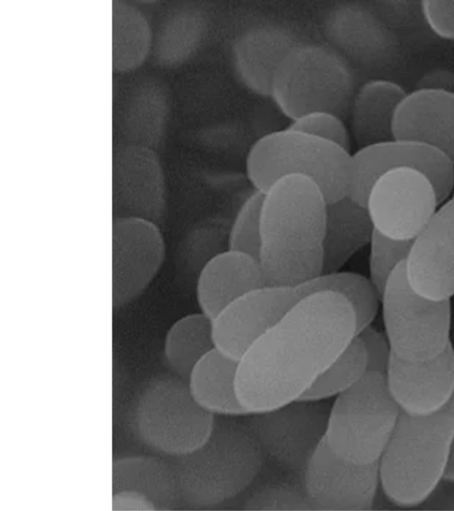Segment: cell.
<instances>
[{"label": "cell", "mask_w": 454, "mask_h": 511, "mask_svg": "<svg viewBox=\"0 0 454 511\" xmlns=\"http://www.w3.org/2000/svg\"><path fill=\"white\" fill-rule=\"evenodd\" d=\"M356 336L355 313L342 295H306L239 359L241 404L252 413L301 399Z\"/></svg>", "instance_id": "6da1fadb"}, {"label": "cell", "mask_w": 454, "mask_h": 511, "mask_svg": "<svg viewBox=\"0 0 454 511\" xmlns=\"http://www.w3.org/2000/svg\"><path fill=\"white\" fill-rule=\"evenodd\" d=\"M326 205L320 187L300 175L263 191L258 260L266 285L300 287L322 274Z\"/></svg>", "instance_id": "7a4b0ae2"}, {"label": "cell", "mask_w": 454, "mask_h": 511, "mask_svg": "<svg viewBox=\"0 0 454 511\" xmlns=\"http://www.w3.org/2000/svg\"><path fill=\"white\" fill-rule=\"evenodd\" d=\"M264 454L245 421L215 417L207 439L194 451L171 457L182 507L207 509L247 490L258 476Z\"/></svg>", "instance_id": "3957f363"}, {"label": "cell", "mask_w": 454, "mask_h": 511, "mask_svg": "<svg viewBox=\"0 0 454 511\" xmlns=\"http://www.w3.org/2000/svg\"><path fill=\"white\" fill-rule=\"evenodd\" d=\"M454 436V399L430 417L400 413L378 462L380 487L400 508L427 502L444 481Z\"/></svg>", "instance_id": "277c9868"}, {"label": "cell", "mask_w": 454, "mask_h": 511, "mask_svg": "<svg viewBox=\"0 0 454 511\" xmlns=\"http://www.w3.org/2000/svg\"><path fill=\"white\" fill-rule=\"evenodd\" d=\"M246 172L254 189L261 191L286 176L306 177L331 202L348 193L351 152L286 126L253 143L246 157Z\"/></svg>", "instance_id": "5b68a950"}, {"label": "cell", "mask_w": 454, "mask_h": 511, "mask_svg": "<svg viewBox=\"0 0 454 511\" xmlns=\"http://www.w3.org/2000/svg\"><path fill=\"white\" fill-rule=\"evenodd\" d=\"M348 63L334 50L314 43H296L276 67L269 96L289 121L315 110L342 116L356 91Z\"/></svg>", "instance_id": "8992f818"}, {"label": "cell", "mask_w": 454, "mask_h": 511, "mask_svg": "<svg viewBox=\"0 0 454 511\" xmlns=\"http://www.w3.org/2000/svg\"><path fill=\"white\" fill-rule=\"evenodd\" d=\"M215 416L192 396L187 381L175 374L149 380L138 392L130 426L145 446L176 457L200 447L209 436Z\"/></svg>", "instance_id": "52a82bcc"}, {"label": "cell", "mask_w": 454, "mask_h": 511, "mask_svg": "<svg viewBox=\"0 0 454 511\" xmlns=\"http://www.w3.org/2000/svg\"><path fill=\"white\" fill-rule=\"evenodd\" d=\"M400 411L385 375L368 372L330 406L325 441L337 455L359 465L379 462Z\"/></svg>", "instance_id": "ba28073f"}, {"label": "cell", "mask_w": 454, "mask_h": 511, "mask_svg": "<svg viewBox=\"0 0 454 511\" xmlns=\"http://www.w3.org/2000/svg\"><path fill=\"white\" fill-rule=\"evenodd\" d=\"M404 263L392 272L380 295L384 334L395 357L427 360L451 343L450 300L435 301L418 294L406 279Z\"/></svg>", "instance_id": "9c48e42d"}, {"label": "cell", "mask_w": 454, "mask_h": 511, "mask_svg": "<svg viewBox=\"0 0 454 511\" xmlns=\"http://www.w3.org/2000/svg\"><path fill=\"white\" fill-rule=\"evenodd\" d=\"M330 406L324 401L295 400L245 416L265 459L288 473L301 476L324 440Z\"/></svg>", "instance_id": "30bf717a"}, {"label": "cell", "mask_w": 454, "mask_h": 511, "mask_svg": "<svg viewBox=\"0 0 454 511\" xmlns=\"http://www.w3.org/2000/svg\"><path fill=\"white\" fill-rule=\"evenodd\" d=\"M440 206L435 188L422 172L395 168L371 187L365 207L373 229L398 240H413Z\"/></svg>", "instance_id": "8fae6325"}, {"label": "cell", "mask_w": 454, "mask_h": 511, "mask_svg": "<svg viewBox=\"0 0 454 511\" xmlns=\"http://www.w3.org/2000/svg\"><path fill=\"white\" fill-rule=\"evenodd\" d=\"M411 168L425 174L434 185L440 205L454 188V165L439 151L403 138L360 146L351 153V179L348 196L365 207L369 191L385 172Z\"/></svg>", "instance_id": "7c38bea8"}, {"label": "cell", "mask_w": 454, "mask_h": 511, "mask_svg": "<svg viewBox=\"0 0 454 511\" xmlns=\"http://www.w3.org/2000/svg\"><path fill=\"white\" fill-rule=\"evenodd\" d=\"M165 257L159 224L136 217H114L112 300L119 308L137 298L158 274Z\"/></svg>", "instance_id": "4fadbf2b"}, {"label": "cell", "mask_w": 454, "mask_h": 511, "mask_svg": "<svg viewBox=\"0 0 454 511\" xmlns=\"http://www.w3.org/2000/svg\"><path fill=\"white\" fill-rule=\"evenodd\" d=\"M301 483L317 510H369L380 488L378 463L346 460L328 447L325 438L307 463Z\"/></svg>", "instance_id": "5bb4252c"}, {"label": "cell", "mask_w": 454, "mask_h": 511, "mask_svg": "<svg viewBox=\"0 0 454 511\" xmlns=\"http://www.w3.org/2000/svg\"><path fill=\"white\" fill-rule=\"evenodd\" d=\"M114 217H136L159 224L167 208L166 183L156 150L121 141L113 150Z\"/></svg>", "instance_id": "9a60e30c"}, {"label": "cell", "mask_w": 454, "mask_h": 511, "mask_svg": "<svg viewBox=\"0 0 454 511\" xmlns=\"http://www.w3.org/2000/svg\"><path fill=\"white\" fill-rule=\"evenodd\" d=\"M306 295L298 287L263 285L240 296L212 318L215 345L239 359Z\"/></svg>", "instance_id": "2e32d148"}, {"label": "cell", "mask_w": 454, "mask_h": 511, "mask_svg": "<svg viewBox=\"0 0 454 511\" xmlns=\"http://www.w3.org/2000/svg\"><path fill=\"white\" fill-rule=\"evenodd\" d=\"M385 380L401 413L413 418L437 414L454 399L452 344L439 356L422 361H406L392 354Z\"/></svg>", "instance_id": "e0dca14e"}, {"label": "cell", "mask_w": 454, "mask_h": 511, "mask_svg": "<svg viewBox=\"0 0 454 511\" xmlns=\"http://www.w3.org/2000/svg\"><path fill=\"white\" fill-rule=\"evenodd\" d=\"M404 270L422 296L447 301L454 295V208L449 200L412 240Z\"/></svg>", "instance_id": "ac0fdd59"}, {"label": "cell", "mask_w": 454, "mask_h": 511, "mask_svg": "<svg viewBox=\"0 0 454 511\" xmlns=\"http://www.w3.org/2000/svg\"><path fill=\"white\" fill-rule=\"evenodd\" d=\"M181 507L176 479L169 462L147 455H128L113 461V510Z\"/></svg>", "instance_id": "d6986e66"}, {"label": "cell", "mask_w": 454, "mask_h": 511, "mask_svg": "<svg viewBox=\"0 0 454 511\" xmlns=\"http://www.w3.org/2000/svg\"><path fill=\"white\" fill-rule=\"evenodd\" d=\"M394 137L434 148L454 165V94L414 89L400 103Z\"/></svg>", "instance_id": "ffe728a7"}, {"label": "cell", "mask_w": 454, "mask_h": 511, "mask_svg": "<svg viewBox=\"0 0 454 511\" xmlns=\"http://www.w3.org/2000/svg\"><path fill=\"white\" fill-rule=\"evenodd\" d=\"M170 114L167 86L146 75L131 83L114 114L121 141L157 150L164 142Z\"/></svg>", "instance_id": "44dd1931"}, {"label": "cell", "mask_w": 454, "mask_h": 511, "mask_svg": "<svg viewBox=\"0 0 454 511\" xmlns=\"http://www.w3.org/2000/svg\"><path fill=\"white\" fill-rule=\"evenodd\" d=\"M263 285L258 258L228 248L211 256L201 267L196 299L200 311L213 318L232 302Z\"/></svg>", "instance_id": "7402d4cb"}, {"label": "cell", "mask_w": 454, "mask_h": 511, "mask_svg": "<svg viewBox=\"0 0 454 511\" xmlns=\"http://www.w3.org/2000/svg\"><path fill=\"white\" fill-rule=\"evenodd\" d=\"M407 91L397 83L371 79L360 85L351 99L349 131L360 146L393 139L396 110Z\"/></svg>", "instance_id": "603a6c76"}, {"label": "cell", "mask_w": 454, "mask_h": 511, "mask_svg": "<svg viewBox=\"0 0 454 511\" xmlns=\"http://www.w3.org/2000/svg\"><path fill=\"white\" fill-rule=\"evenodd\" d=\"M373 225L366 207L348 195L327 202L323 240V272L340 271L368 245Z\"/></svg>", "instance_id": "cb8c5ba5"}, {"label": "cell", "mask_w": 454, "mask_h": 511, "mask_svg": "<svg viewBox=\"0 0 454 511\" xmlns=\"http://www.w3.org/2000/svg\"><path fill=\"white\" fill-rule=\"evenodd\" d=\"M238 363L215 348L196 364L187 379L195 401L215 417L245 418L249 414L237 392Z\"/></svg>", "instance_id": "d4e9b609"}, {"label": "cell", "mask_w": 454, "mask_h": 511, "mask_svg": "<svg viewBox=\"0 0 454 511\" xmlns=\"http://www.w3.org/2000/svg\"><path fill=\"white\" fill-rule=\"evenodd\" d=\"M205 24L203 12L194 4H181L170 8L153 32V62L162 67L184 62L197 49Z\"/></svg>", "instance_id": "484cf974"}, {"label": "cell", "mask_w": 454, "mask_h": 511, "mask_svg": "<svg viewBox=\"0 0 454 511\" xmlns=\"http://www.w3.org/2000/svg\"><path fill=\"white\" fill-rule=\"evenodd\" d=\"M153 32L144 12L124 0L112 1V66L117 72L138 67L151 54Z\"/></svg>", "instance_id": "4316f807"}, {"label": "cell", "mask_w": 454, "mask_h": 511, "mask_svg": "<svg viewBox=\"0 0 454 511\" xmlns=\"http://www.w3.org/2000/svg\"><path fill=\"white\" fill-rule=\"evenodd\" d=\"M215 349L212 318L202 313L175 321L165 335L163 357L173 374L185 380L196 364Z\"/></svg>", "instance_id": "83f0119b"}, {"label": "cell", "mask_w": 454, "mask_h": 511, "mask_svg": "<svg viewBox=\"0 0 454 511\" xmlns=\"http://www.w3.org/2000/svg\"><path fill=\"white\" fill-rule=\"evenodd\" d=\"M299 288L305 295L318 291H332L342 295L355 313L356 334L372 326L380 303V296L369 278L341 270L322 273Z\"/></svg>", "instance_id": "f1b7e54d"}, {"label": "cell", "mask_w": 454, "mask_h": 511, "mask_svg": "<svg viewBox=\"0 0 454 511\" xmlns=\"http://www.w3.org/2000/svg\"><path fill=\"white\" fill-rule=\"evenodd\" d=\"M367 373L365 350L356 336L301 399L325 401L336 397L354 387Z\"/></svg>", "instance_id": "f546056e"}, {"label": "cell", "mask_w": 454, "mask_h": 511, "mask_svg": "<svg viewBox=\"0 0 454 511\" xmlns=\"http://www.w3.org/2000/svg\"><path fill=\"white\" fill-rule=\"evenodd\" d=\"M263 191L254 189L240 205L228 235V248L258 258Z\"/></svg>", "instance_id": "4dcf8cb0"}, {"label": "cell", "mask_w": 454, "mask_h": 511, "mask_svg": "<svg viewBox=\"0 0 454 511\" xmlns=\"http://www.w3.org/2000/svg\"><path fill=\"white\" fill-rule=\"evenodd\" d=\"M412 240L388 238L373 229L369 245V279L380 299L392 272L408 257Z\"/></svg>", "instance_id": "1f68e13d"}, {"label": "cell", "mask_w": 454, "mask_h": 511, "mask_svg": "<svg viewBox=\"0 0 454 511\" xmlns=\"http://www.w3.org/2000/svg\"><path fill=\"white\" fill-rule=\"evenodd\" d=\"M247 510H315L302 483L278 482L265 485L243 503Z\"/></svg>", "instance_id": "d6a6232c"}, {"label": "cell", "mask_w": 454, "mask_h": 511, "mask_svg": "<svg viewBox=\"0 0 454 511\" xmlns=\"http://www.w3.org/2000/svg\"><path fill=\"white\" fill-rule=\"evenodd\" d=\"M287 127L336 144L350 151L351 135L342 116L327 110L305 113L289 122Z\"/></svg>", "instance_id": "836d02e7"}, {"label": "cell", "mask_w": 454, "mask_h": 511, "mask_svg": "<svg viewBox=\"0 0 454 511\" xmlns=\"http://www.w3.org/2000/svg\"><path fill=\"white\" fill-rule=\"evenodd\" d=\"M420 9L427 27L436 36L454 41V0H423Z\"/></svg>", "instance_id": "e575fe53"}, {"label": "cell", "mask_w": 454, "mask_h": 511, "mask_svg": "<svg viewBox=\"0 0 454 511\" xmlns=\"http://www.w3.org/2000/svg\"><path fill=\"white\" fill-rule=\"evenodd\" d=\"M356 336L365 350L368 372L385 375L392 356L385 334L370 326L359 332Z\"/></svg>", "instance_id": "d590c367"}, {"label": "cell", "mask_w": 454, "mask_h": 511, "mask_svg": "<svg viewBox=\"0 0 454 511\" xmlns=\"http://www.w3.org/2000/svg\"><path fill=\"white\" fill-rule=\"evenodd\" d=\"M415 89H429L454 94V71L445 67H434L418 79Z\"/></svg>", "instance_id": "8d00e7d4"}, {"label": "cell", "mask_w": 454, "mask_h": 511, "mask_svg": "<svg viewBox=\"0 0 454 511\" xmlns=\"http://www.w3.org/2000/svg\"><path fill=\"white\" fill-rule=\"evenodd\" d=\"M444 481L454 483V436H453V442H452L450 460V463H449V467L447 469V473H446Z\"/></svg>", "instance_id": "74e56055"}, {"label": "cell", "mask_w": 454, "mask_h": 511, "mask_svg": "<svg viewBox=\"0 0 454 511\" xmlns=\"http://www.w3.org/2000/svg\"><path fill=\"white\" fill-rule=\"evenodd\" d=\"M453 189H454V188H453ZM449 200H450V202L451 203L452 207L454 208V191H453V193H452L451 198H450Z\"/></svg>", "instance_id": "f35d334b"}]
</instances>
